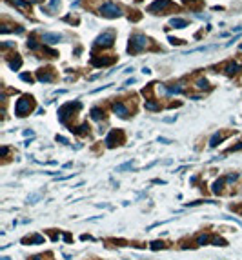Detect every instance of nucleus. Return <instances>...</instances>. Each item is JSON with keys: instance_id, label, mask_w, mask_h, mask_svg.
I'll list each match as a JSON object with an SVG mask.
<instances>
[{"instance_id": "1", "label": "nucleus", "mask_w": 242, "mask_h": 260, "mask_svg": "<svg viewBox=\"0 0 242 260\" xmlns=\"http://www.w3.org/2000/svg\"><path fill=\"white\" fill-rule=\"evenodd\" d=\"M149 40H147L146 35H142V33H135V35H131V38H129V47H127V51L129 53H140L142 49H146Z\"/></svg>"}, {"instance_id": "2", "label": "nucleus", "mask_w": 242, "mask_h": 260, "mask_svg": "<svg viewBox=\"0 0 242 260\" xmlns=\"http://www.w3.org/2000/svg\"><path fill=\"white\" fill-rule=\"evenodd\" d=\"M31 109H33V96H29V95L20 96L15 104V115L17 116H26V115H29Z\"/></svg>"}, {"instance_id": "3", "label": "nucleus", "mask_w": 242, "mask_h": 260, "mask_svg": "<svg viewBox=\"0 0 242 260\" xmlns=\"http://www.w3.org/2000/svg\"><path fill=\"white\" fill-rule=\"evenodd\" d=\"M100 15L106 17V18H116V17L122 15V11H120V7H118L116 4H113V2H106V4L100 6Z\"/></svg>"}, {"instance_id": "4", "label": "nucleus", "mask_w": 242, "mask_h": 260, "mask_svg": "<svg viewBox=\"0 0 242 260\" xmlns=\"http://www.w3.org/2000/svg\"><path fill=\"white\" fill-rule=\"evenodd\" d=\"M169 7H173L171 0H155V2L147 7V11H149V13H153V15H164Z\"/></svg>"}, {"instance_id": "5", "label": "nucleus", "mask_w": 242, "mask_h": 260, "mask_svg": "<svg viewBox=\"0 0 242 260\" xmlns=\"http://www.w3.org/2000/svg\"><path fill=\"white\" fill-rule=\"evenodd\" d=\"M82 104L80 102H69V104L62 105L60 109H58V118H60V122H66V118L69 116V115H73L75 109H80Z\"/></svg>"}, {"instance_id": "6", "label": "nucleus", "mask_w": 242, "mask_h": 260, "mask_svg": "<svg viewBox=\"0 0 242 260\" xmlns=\"http://www.w3.org/2000/svg\"><path fill=\"white\" fill-rule=\"evenodd\" d=\"M113 42H115V33L106 31L95 40V46H98V47H109V46H113Z\"/></svg>"}, {"instance_id": "7", "label": "nucleus", "mask_w": 242, "mask_h": 260, "mask_svg": "<svg viewBox=\"0 0 242 260\" xmlns=\"http://www.w3.org/2000/svg\"><path fill=\"white\" fill-rule=\"evenodd\" d=\"M122 140H124L122 133H120V131H116V129H113V131L107 135V138H106V144H107V147H115V146H118Z\"/></svg>"}, {"instance_id": "8", "label": "nucleus", "mask_w": 242, "mask_h": 260, "mask_svg": "<svg viewBox=\"0 0 242 260\" xmlns=\"http://www.w3.org/2000/svg\"><path fill=\"white\" fill-rule=\"evenodd\" d=\"M42 40L46 42V44H58V42L62 40V35H60V33H44Z\"/></svg>"}, {"instance_id": "9", "label": "nucleus", "mask_w": 242, "mask_h": 260, "mask_svg": "<svg viewBox=\"0 0 242 260\" xmlns=\"http://www.w3.org/2000/svg\"><path fill=\"white\" fill-rule=\"evenodd\" d=\"M37 78H38L40 82H51L53 80V71L51 69H40V71H37Z\"/></svg>"}, {"instance_id": "10", "label": "nucleus", "mask_w": 242, "mask_h": 260, "mask_svg": "<svg viewBox=\"0 0 242 260\" xmlns=\"http://www.w3.org/2000/svg\"><path fill=\"white\" fill-rule=\"evenodd\" d=\"M113 111H115L120 118H127V115H129V111H127V107L124 104H120V102H116L115 105H113Z\"/></svg>"}, {"instance_id": "11", "label": "nucleus", "mask_w": 242, "mask_h": 260, "mask_svg": "<svg viewBox=\"0 0 242 260\" xmlns=\"http://www.w3.org/2000/svg\"><path fill=\"white\" fill-rule=\"evenodd\" d=\"M240 69V64H237V62H230L226 67H224V71H226V75L228 76H233V75H237V71Z\"/></svg>"}, {"instance_id": "12", "label": "nucleus", "mask_w": 242, "mask_h": 260, "mask_svg": "<svg viewBox=\"0 0 242 260\" xmlns=\"http://www.w3.org/2000/svg\"><path fill=\"white\" fill-rule=\"evenodd\" d=\"M113 62H115V56H111V58H91L93 66H109Z\"/></svg>"}, {"instance_id": "13", "label": "nucleus", "mask_w": 242, "mask_h": 260, "mask_svg": "<svg viewBox=\"0 0 242 260\" xmlns=\"http://www.w3.org/2000/svg\"><path fill=\"white\" fill-rule=\"evenodd\" d=\"M169 26H171V27H177V29H184V27L188 26V22L184 20V18H171V20H169Z\"/></svg>"}, {"instance_id": "14", "label": "nucleus", "mask_w": 242, "mask_h": 260, "mask_svg": "<svg viewBox=\"0 0 242 260\" xmlns=\"http://www.w3.org/2000/svg\"><path fill=\"white\" fill-rule=\"evenodd\" d=\"M91 118H93V120H102V118H104V111H102L100 107H93V109H91Z\"/></svg>"}, {"instance_id": "15", "label": "nucleus", "mask_w": 242, "mask_h": 260, "mask_svg": "<svg viewBox=\"0 0 242 260\" xmlns=\"http://www.w3.org/2000/svg\"><path fill=\"white\" fill-rule=\"evenodd\" d=\"M224 138H226V135H219V133H215V135L211 136V140H210V146L215 147L217 144H219V142H222Z\"/></svg>"}, {"instance_id": "16", "label": "nucleus", "mask_w": 242, "mask_h": 260, "mask_svg": "<svg viewBox=\"0 0 242 260\" xmlns=\"http://www.w3.org/2000/svg\"><path fill=\"white\" fill-rule=\"evenodd\" d=\"M7 64H9L11 69H15V71H17V69L22 66V58H20V56H17V58H13V60H7Z\"/></svg>"}, {"instance_id": "17", "label": "nucleus", "mask_w": 242, "mask_h": 260, "mask_svg": "<svg viewBox=\"0 0 242 260\" xmlns=\"http://www.w3.org/2000/svg\"><path fill=\"white\" fill-rule=\"evenodd\" d=\"M164 91L168 95H179V93H182V87L180 86H171V87H166Z\"/></svg>"}, {"instance_id": "18", "label": "nucleus", "mask_w": 242, "mask_h": 260, "mask_svg": "<svg viewBox=\"0 0 242 260\" xmlns=\"http://www.w3.org/2000/svg\"><path fill=\"white\" fill-rule=\"evenodd\" d=\"M13 4H15L17 7L24 9V11H29V4H27V2H24V0H13Z\"/></svg>"}, {"instance_id": "19", "label": "nucleus", "mask_w": 242, "mask_h": 260, "mask_svg": "<svg viewBox=\"0 0 242 260\" xmlns=\"http://www.w3.org/2000/svg\"><path fill=\"white\" fill-rule=\"evenodd\" d=\"M197 87H199V89H210V84H208L206 78H199V80H197Z\"/></svg>"}, {"instance_id": "20", "label": "nucleus", "mask_w": 242, "mask_h": 260, "mask_svg": "<svg viewBox=\"0 0 242 260\" xmlns=\"http://www.w3.org/2000/svg\"><path fill=\"white\" fill-rule=\"evenodd\" d=\"M146 109H149V111H158V109H160V105H158L157 102L147 100V102H146Z\"/></svg>"}, {"instance_id": "21", "label": "nucleus", "mask_w": 242, "mask_h": 260, "mask_svg": "<svg viewBox=\"0 0 242 260\" xmlns=\"http://www.w3.org/2000/svg\"><path fill=\"white\" fill-rule=\"evenodd\" d=\"M208 242H210V237H208V235H200L199 238H197V244H199V246H206Z\"/></svg>"}, {"instance_id": "22", "label": "nucleus", "mask_w": 242, "mask_h": 260, "mask_svg": "<svg viewBox=\"0 0 242 260\" xmlns=\"http://www.w3.org/2000/svg\"><path fill=\"white\" fill-rule=\"evenodd\" d=\"M87 131H89V125H87V124H82L80 127H77V129H75V133H78V135H84V133H87Z\"/></svg>"}, {"instance_id": "23", "label": "nucleus", "mask_w": 242, "mask_h": 260, "mask_svg": "<svg viewBox=\"0 0 242 260\" xmlns=\"http://www.w3.org/2000/svg\"><path fill=\"white\" fill-rule=\"evenodd\" d=\"M27 49H38V44H37V40L33 37L27 40Z\"/></svg>"}, {"instance_id": "24", "label": "nucleus", "mask_w": 242, "mask_h": 260, "mask_svg": "<svg viewBox=\"0 0 242 260\" xmlns=\"http://www.w3.org/2000/svg\"><path fill=\"white\" fill-rule=\"evenodd\" d=\"M222 186H224V180H217L215 186H213V193H219V191L222 189Z\"/></svg>"}, {"instance_id": "25", "label": "nucleus", "mask_w": 242, "mask_h": 260, "mask_svg": "<svg viewBox=\"0 0 242 260\" xmlns=\"http://www.w3.org/2000/svg\"><path fill=\"white\" fill-rule=\"evenodd\" d=\"M24 242H35V244H42V242H44V237H40V235H37V237H33L31 240H27V238H26V240H24Z\"/></svg>"}, {"instance_id": "26", "label": "nucleus", "mask_w": 242, "mask_h": 260, "mask_svg": "<svg viewBox=\"0 0 242 260\" xmlns=\"http://www.w3.org/2000/svg\"><path fill=\"white\" fill-rule=\"evenodd\" d=\"M129 167H133V162H126V164L118 166V167H116V171H124V169H129Z\"/></svg>"}, {"instance_id": "27", "label": "nucleus", "mask_w": 242, "mask_h": 260, "mask_svg": "<svg viewBox=\"0 0 242 260\" xmlns=\"http://www.w3.org/2000/svg\"><path fill=\"white\" fill-rule=\"evenodd\" d=\"M213 244H215V246H219V244H220V246H226V240L219 238V237H213Z\"/></svg>"}, {"instance_id": "28", "label": "nucleus", "mask_w": 242, "mask_h": 260, "mask_svg": "<svg viewBox=\"0 0 242 260\" xmlns=\"http://www.w3.org/2000/svg\"><path fill=\"white\" fill-rule=\"evenodd\" d=\"M20 78L24 80V82H33L31 75H27V73H22V75H20Z\"/></svg>"}, {"instance_id": "29", "label": "nucleus", "mask_w": 242, "mask_h": 260, "mask_svg": "<svg viewBox=\"0 0 242 260\" xmlns=\"http://www.w3.org/2000/svg\"><path fill=\"white\" fill-rule=\"evenodd\" d=\"M162 246H164V244H162V242H153V244H151V249H160V248H162Z\"/></svg>"}, {"instance_id": "30", "label": "nucleus", "mask_w": 242, "mask_h": 260, "mask_svg": "<svg viewBox=\"0 0 242 260\" xmlns=\"http://www.w3.org/2000/svg\"><path fill=\"white\" fill-rule=\"evenodd\" d=\"M58 4H60V0H51V11H57Z\"/></svg>"}, {"instance_id": "31", "label": "nucleus", "mask_w": 242, "mask_h": 260, "mask_svg": "<svg viewBox=\"0 0 242 260\" xmlns=\"http://www.w3.org/2000/svg\"><path fill=\"white\" fill-rule=\"evenodd\" d=\"M237 180V175H230V177L226 178V182H235Z\"/></svg>"}, {"instance_id": "32", "label": "nucleus", "mask_w": 242, "mask_h": 260, "mask_svg": "<svg viewBox=\"0 0 242 260\" xmlns=\"http://www.w3.org/2000/svg\"><path fill=\"white\" fill-rule=\"evenodd\" d=\"M158 142H162V144H171V140H168V138H158Z\"/></svg>"}, {"instance_id": "33", "label": "nucleus", "mask_w": 242, "mask_h": 260, "mask_svg": "<svg viewBox=\"0 0 242 260\" xmlns=\"http://www.w3.org/2000/svg\"><path fill=\"white\" fill-rule=\"evenodd\" d=\"M239 149H242V142H240V144H237L235 147H231V151H239Z\"/></svg>"}, {"instance_id": "34", "label": "nucleus", "mask_w": 242, "mask_h": 260, "mask_svg": "<svg viewBox=\"0 0 242 260\" xmlns=\"http://www.w3.org/2000/svg\"><path fill=\"white\" fill-rule=\"evenodd\" d=\"M0 153H2V156H6V155H7V147H2V149H0Z\"/></svg>"}, {"instance_id": "35", "label": "nucleus", "mask_w": 242, "mask_h": 260, "mask_svg": "<svg viewBox=\"0 0 242 260\" xmlns=\"http://www.w3.org/2000/svg\"><path fill=\"white\" fill-rule=\"evenodd\" d=\"M13 46H15L13 42H4V47H13Z\"/></svg>"}, {"instance_id": "36", "label": "nucleus", "mask_w": 242, "mask_h": 260, "mask_svg": "<svg viewBox=\"0 0 242 260\" xmlns=\"http://www.w3.org/2000/svg\"><path fill=\"white\" fill-rule=\"evenodd\" d=\"M57 140H58V142H64V144H67V140H66L64 136H57Z\"/></svg>"}, {"instance_id": "37", "label": "nucleus", "mask_w": 242, "mask_h": 260, "mask_svg": "<svg viewBox=\"0 0 242 260\" xmlns=\"http://www.w3.org/2000/svg\"><path fill=\"white\" fill-rule=\"evenodd\" d=\"M186 4H197V2H202V0H184Z\"/></svg>"}, {"instance_id": "38", "label": "nucleus", "mask_w": 242, "mask_h": 260, "mask_svg": "<svg viewBox=\"0 0 242 260\" xmlns=\"http://www.w3.org/2000/svg\"><path fill=\"white\" fill-rule=\"evenodd\" d=\"M131 84H135V78H129V80H127V82L124 84V86H131Z\"/></svg>"}, {"instance_id": "39", "label": "nucleus", "mask_w": 242, "mask_h": 260, "mask_svg": "<svg viewBox=\"0 0 242 260\" xmlns=\"http://www.w3.org/2000/svg\"><path fill=\"white\" fill-rule=\"evenodd\" d=\"M33 260H40V257H35V258H33Z\"/></svg>"}, {"instance_id": "40", "label": "nucleus", "mask_w": 242, "mask_h": 260, "mask_svg": "<svg viewBox=\"0 0 242 260\" xmlns=\"http://www.w3.org/2000/svg\"><path fill=\"white\" fill-rule=\"evenodd\" d=\"M240 51H242V46H240Z\"/></svg>"}]
</instances>
